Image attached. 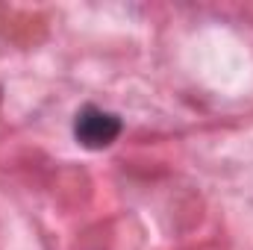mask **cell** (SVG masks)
Returning a JSON list of instances; mask_svg holds the SVG:
<instances>
[{"label":"cell","mask_w":253,"mask_h":250,"mask_svg":"<svg viewBox=\"0 0 253 250\" xmlns=\"http://www.w3.org/2000/svg\"><path fill=\"white\" fill-rule=\"evenodd\" d=\"M71 132H74V141L85 150H106L112 147L121 132H124V121L118 112H109L97 103H85L77 109L74 115V124H71Z\"/></svg>","instance_id":"cell-1"}]
</instances>
